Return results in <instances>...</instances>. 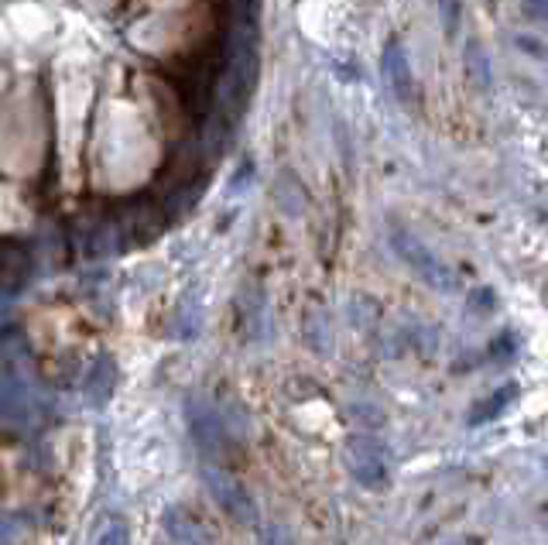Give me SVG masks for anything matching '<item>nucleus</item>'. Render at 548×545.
Wrapping results in <instances>:
<instances>
[{
	"label": "nucleus",
	"mask_w": 548,
	"mask_h": 545,
	"mask_svg": "<svg viewBox=\"0 0 548 545\" xmlns=\"http://www.w3.org/2000/svg\"><path fill=\"white\" fill-rule=\"evenodd\" d=\"M384 72H388V83H391V90L398 93V100L415 103V76H411V66L398 42H391L384 48Z\"/></svg>",
	"instance_id": "nucleus-3"
},
{
	"label": "nucleus",
	"mask_w": 548,
	"mask_h": 545,
	"mask_svg": "<svg viewBox=\"0 0 548 545\" xmlns=\"http://www.w3.org/2000/svg\"><path fill=\"white\" fill-rule=\"evenodd\" d=\"M453 545H470V542H453Z\"/></svg>",
	"instance_id": "nucleus-10"
},
{
	"label": "nucleus",
	"mask_w": 548,
	"mask_h": 545,
	"mask_svg": "<svg viewBox=\"0 0 548 545\" xmlns=\"http://www.w3.org/2000/svg\"><path fill=\"white\" fill-rule=\"evenodd\" d=\"M466 66H470V76L477 79L480 90H487L490 86V62H487V55H483L480 42H470V48H466Z\"/></svg>",
	"instance_id": "nucleus-5"
},
{
	"label": "nucleus",
	"mask_w": 548,
	"mask_h": 545,
	"mask_svg": "<svg viewBox=\"0 0 548 545\" xmlns=\"http://www.w3.org/2000/svg\"><path fill=\"white\" fill-rule=\"evenodd\" d=\"M521 7H525L528 21H542L545 18V0H521Z\"/></svg>",
	"instance_id": "nucleus-7"
},
{
	"label": "nucleus",
	"mask_w": 548,
	"mask_h": 545,
	"mask_svg": "<svg viewBox=\"0 0 548 545\" xmlns=\"http://www.w3.org/2000/svg\"><path fill=\"white\" fill-rule=\"evenodd\" d=\"M442 4V14H446V28H449V35L456 31V24H459V4L456 0H439Z\"/></svg>",
	"instance_id": "nucleus-6"
},
{
	"label": "nucleus",
	"mask_w": 548,
	"mask_h": 545,
	"mask_svg": "<svg viewBox=\"0 0 548 545\" xmlns=\"http://www.w3.org/2000/svg\"><path fill=\"white\" fill-rule=\"evenodd\" d=\"M264 545H288V535L281 532V528H271L268 539H264Z\"/></svg>",
	"instance_id": "nucleus-9"
},
{
	"label": "nucleus",
	"mask_w": 548,
	"mask_h": 545,
	"mask_svg": "<svg viewBox=\"0 0 548 545\" xmlns=\"http://www.w3.org/2000/svg\"><path fill=\"white\" fill-rule=\"evenodd\" d=\"M391 244H394V251H398V258L408 264L411 271H415L418 278H422L425 285H432V288H442V292H449V288H456L453 282V271L446 268L435 254L429 251V247L422 244L418 237H411L405 227H394L391 230Z\"/></svg>",
	"instance_id": "nucleus-1"
},
{
	"label": "nucleus",
	"mask_w": 548,
	"mask_h": 545,
	"mask_svg": "<svg viewBox=\"0 0 548 545\" xmlns=\"http://www.w3.org/2000/svg\"><path fill=\"white\" fill-rule=\"evenodd\" d=\"M100 545H124V528H120V525L107 528V535L100 539Z\"/></svg>",
	"instance_id": "nucleus-8"
},
{
	"label": "nucleus",
	"mask_w": 548,
	"mask_h": 545,
	"mask_svg": "<svg viewBox=\"0 0 548 545\" xmlns=\"http://www.w3.org/2000/svg\"><path fill=\"white\" fill-rule=\"evenodd\" d=\"M24 268H28V254L18 244H11V240H0V282L4 278H21Z\"/></svg>",
	"instance_id": "nucleus-4"
},
{
	"label": "nucleus",
	"mask_w": 548,
	"mask_h": 545,
	"mask_svg": "<svg viewBox=\"0 0 548 545\" xmlns=\"http://www.w3.org/2000/svg\"><path fill=\"white\" fill-rule=\"evenodd\" d=\"M350 467H353V477L370 487L381 484V480L388 477V460H384L381 446H374V443H353Z\"/></svg>",
	"instance_id": "nucleus-2"
}]
</instances>
